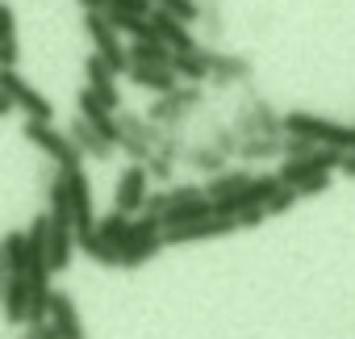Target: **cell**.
Returning a JSON list of instances; mask_svg holds the SVG:
<instances>
[{
  "mask_svg": "<svg viewBox=\"0 0 355 339\" xmlns=\"http://www.w3.org/2000/svg\"><path fill=\"white\" fill-rule=\"evenodd\" d=\"M284 134H297V138H309V142L334 147V151H355V126H343V122H330V117H318L305 109L284 113Z\"/></svg>",
  "mask_w": 355,
  "mask_h": 339,
  "instance_id": "1",
  "label": "cell"
},
{
  "mask_svg": "<svg viewBox=\"0 0 355 339\" xmlns=\"http://www.w3.org/2000/svg\"><path fill=\"white\" fill-rule=\"evenodd\" d=\"M21 134H26L42 155L55 159L59 172H80V167H84V151L71 142V134L55 130V122H34V117H26V130H21Z\"/></svg>",
  "mask_w": 355,
  "mask_h": 339,
  "instance_id": "2",
  "label": "cell"
},
{
  "mask_svg": "<svg viewBox=\"0 0 355 339\" xmlns=\"http://www.w3.org/2000/svg\"><path fill=\"white\" fill-rule=\"evenodd\" d=\"M205 105V92H201V84H180L175 92H167V97H159L155 105H150V122L155 126H163V130H180L197 109Z\"/></svg>",
  "mask_w": 355,
  "mask_h": 339,
  "instance_id": "3",
  "label": "cell"
},
{
  "mask_svg": "<svg viewBox=\"0 0 355 339\" xmlns=\"http://www.w3.org/2000/svg\"><path fill=\"white\" fill-rule=\"evenodd\" d=\"M84 30L92 38V51L113 67V76L130 72V47H121V34L113 30V22L105 13H84Z\"/></svg>",
  "mask_w": 355,
  "mask_h": 339,
  "instance_id": "4",
  "label": "cell"
},
{
  "mask_svg": "<svg viewBox=\"0 0 355 339\" xmlns=\"http://www.w3.org/2000/svg\"><path fill=\"white\" fill-rule=\"evenodd\" d=\"M338 159H343V151H334V147H313V151L301 155V159H284L276 176H280V185L297 189V185H305V181L318 176V172H338Z\"/></svg>",
  "mask_w": 355,
  "mask_h": 339,
  "instance_id": "5",
  "label": "cell"
},
{
  "mask_svg": "<svg viewBox=\"0 0 355 339\" xmlns=\"http://www.w3.org/2000/svg\"><path fill=\"white\" fill-rule=\"evenodd\" d=\"M0 88L13 97V105H17L26 117H34V122H55V105H51L34 84H26L21 72H0Z\"/></svg>",
  "mask_w": 355,
  "mask_h": 339,
  "instance_id": "6",
  "label": "cell"
},
{
  "mask_svg": "<svg viewBox=\"0 0 355 339\" xmlns=\"http://www.w3.org/2000/svg\"><path fill=\"white\" fill-rule=\"evenodd\" d=\"M146 197H150V172H146V163H130L125 172H121V181H117V189H113V206L121 214H142Z\"/></svg>",
  "mask_w": 355,
  "mask_h": 339,
  "instance_id": "7",
  "label": "cell"
},
{
  "mask_svg": "<svg viewBox=\"0 0 355 339\" xmlns=\"http://www.w3.org/2000/svg\"><path fill=\"white\" fill-rule=\"evenodd\" d=\"M76 105H80V117H84V122H88V126H92L96 134H105V138H109V142L117 147V138H121V126H117V113H113V109H109V105H105V101H101V97H96V92H92L88 84L80 88V97H76Z\"/></svg>",
  "mask_w": 355,
  "mask_h": 339,
  "instance_id": "8",
  "label": "cell"
},
{
  "mask_svg": "<svg viewBox=\"0 0 355 339\" xmlns=\"http://www.w3.org/2000/svg\"><path fill=\"white\" fill-rule=\"evenodd\" d=\"M51 214V210H46ZM76 222L67 218V214H51V251H46V264H51V272H63L67 264H71V256H76Z\"/></svg>",
  "mask_w": 355,
  "mask_h": 339,
  "instance_id": "9",
  "label": "cell"
},
{
  "mask_svg": "<svg viewBox=\"0 0 355 339\" xmlns=\"http://www.w3.org/2000/svg\"><path fill=\"white\" fill-rule=\"evenodd\" d=\"M239 222L234 218H205V222H193V226H180V231H163V243L167 247H180V243H201V239H226L234 235Z\"/></svg>",
  "mask_w": 355,
  "mask_h": 339,
  "instance_id": "10",
  "label": "cell"
},
{
  "mask_svg": "<svg viewBox=\"0 0 355 339\" xmlns=\"http://www.w3.org/2000/svg\"><path fill=\"white\" fill-rule=\"evenodd\" d=\"M150 26H155V38H159V42H167L175 55H189V51H197V47H201V42L189 34V26H184L180 17H171L167 9H155V13H150Z\"/></svg>",
  "mask_w": 355,
  "mask_h": 339,
  "instance_id": "11",
  "label": "cell"
},
{
  "mask_svg": "<svg viewBox=\"0 0 355 339\" xmlns=\"http://www.w3.org/2000/svg\"><path fill=\"white\" fill-rule=\"evenodd\" d=\"M209 51V80L218 84V88H230V84H247L251 80V59L247 55H226V51H214V47H205Z\"/></svg>",
  "mask_w": 355,
  "mask_h": 339,
  "instance_id": "12",
  "label": "cell"
},
{
  "mask_svg": "<svg viewBox=\"0 0 355 339\" xmlns=\"http://www.w3.org/2000/svg\"><path fill=\"white\" fill-rule=\"evenodd\" d=\"M84 76H88V88H92V92H96V97L117 113V109H121V97H117V84H113V67H109L96 51L84 59Z\"/></svg>",
  "mask_w": 355,
  "mask_h": 339,
  "instance_id": "13",
  "label": "cell"
},
{
  "mask_svg": "<svg viewBox=\"0 0 355 339\" xmlns=\"http://www.w3.org/2000/svg\"><path fill=\"white\" fill-rule=\"evenodd\" d=\"M51 322L59 326L63 339H84V322H80V310H76V297L55 289L51 293Z\"/></svg>",
  "mask_w": 355,
  "mask_h": 339,
  "instance_id": "14",
  "label": "cell"
},
{
  "mask_svg": "<svg viewBox=\"0 0 355 339\" xmlns=\"http://www.w3.org/2000/svg\"><path fill=\"white\" fill-rule=\"evenodd\" d=\"M0 314H5V322L9 326H21V322H30V276H9V289H5V297H0Z\"/></svg>",
  "mask_w": 355,
  "mask_h": 339,
  "instance_id": "15",
  "label": "cell"
},
{
  "mask_svg": "<svg viewBox=\"0 0 355 339\" xmlns=\"http://www.w3.org/2000/svg\"><path fill=\"white\" fill-rule=\"evenodd\" d=\"M67 134H71V142H76V147H80V151H84L88 159H96V163L113 159V151H117V147H113V142H109L105 134H96V130H92V126H88L84 117H76V122L67 126Z\"/></svg>",
  "mask_w": 355,
  "mask_h": 339,
  "instance_id": "16",
  "label": "cell"
},
{
  "mask_svg": "<svg viewBox=\"0 0 355 339\" xmlns=\"http://www.w3.org/2000/svg\"><path fill=\"white\" fill-rule=\"evenodd\" d=\"M125 76H130L138 88L155 92V97H167V92H175V88H180V76H175L171 67H130Z\"/></svg>",
  "mask_w": 355,
  "mask_h": 339,
  "instance_id": "17",
  "label": "cell"
},
{
  "mask_svg": "<svg viewBox=\"0 0 355 339\" xmlns=\"http://www.w3.org/2000/svg\"><path fill=\"white\" fill-rule=\"evenodd\" d=\"M175 51L159 38H142V42H130V67H171Z\"/></svg>",
  "mask_w": 355,
  "mask_h": 339,
  "instance_id": "18",
  "label": "cell"
},
{
  "mask_svg": "<svg viewBox=\"0 0 355 339\" xmlns=\"http://www.w3.org/2000/svg\"><path fill=\"white\" fill-rule=\"evenodd\" d=\"M171 72L180 76V84H205L214 72H209V51L205 47H197V51H189V55H175L171 59Z\"/></svg>",
  "mask_w": 355,
  "mask_h": 339,
  "instance_id": "19",
  "label": "cell"
},
{
  "mask_svg": "<svg viewBox=\"0 0 355 339\" xmlns=\"http://www.w3.org/2000/svg\"><path fill=\"white\" fill-rule=\"evenodd\" d=\"M76 243H80V251H84L92 264H101V268H121V247H113V243H109V239H101L96 231L76 235Z\"/></svg>",
  "mask_w": 355,
  "mask_h": 339,
  "instance_id": "20",
  "label": "cell"
},
{
  "mask_svg": "<svg viewBox=\"0 0 355 339\" xmlns=\"http://www.w3.org/2000/svg\"><path fill=\"white\" fill-rule=\"evenodd\" d=\"M226 159L230 155H222L214 142H197V147H189L184 155H180V163H189V167H197V172H226Z\"/></svg>",
  "mask_w": 355,
  "mask_h": 339,
  "instance_id": "21",
  "label": "cell"
},
{
  "mask_svg": "<svg viewBox=\"0 0 355 339\" xmlns=\"http://www.w3.org/2000/svg\"><path fill=\"white\" fill-rule=\"evenodd\" d=\"M251 181H255V172H247V167H239V172H218V176H209L205 193H209V201H222V197H234V193H243Z\"/></svg>",
  "mask_w": 355,
  "mask_h": 339,
  "instance_id": "22",
  "label": "cell"
},
{
  "mask_svg": "<svg viewBox=\"0 0 355 339\" xmlns=\"http://www.w3.org/2000/svg\"><path fill=\"white\" fill-rule=\"evenodd\" d=\"M214 218V201H193V206H171L163 214V231H180V226H193V222H205Z\"/></svg>",
  "mask_w": 355,
  "mask_h": 339,
  "instance_id": "23",
  "label": "cell"
},
{
  "mask_svg": "<svg viewBox=\"0 0 355 339\" xmlns=\"http://www.w3.org/2000/svg\"><path fill=\"white\" fill-rule=\"evenodd\" d=\"M105 17L113 22V30H117V34H130L134 42H142V38H155V26H150V17H138V13H121V9H109Z\"/></svg>",
  "mask_w": 355,
  "mask_h": 339,
  "instance_id": "24",
  "label": "cell"
},
{
  "mask_svg": "<svg viewBox=\"0 0 355 339\" xmlns=\"http://www.w3.org/2000/svg\"><path fill=\"white\" fill-rule=\"evenodd\" d=\"M0 243H5V256H9L13 276H26L30 272V239H26V231H9Z\"/></svg>",
  "mask_w": 355,
  "mask_h": 339,
  "instance_id": "25",
  "label": "cell"
},
{
  "mask_svg": "<svg viewBox=\"0 0 355 339\" xmlns=\"http://www.w3.org/2000/svg\"><path fill=\"white\" fill-rule=\"evenodd\" d=\"M163 247H167L163 235H155V239H138V243H125V247H121V268H142V264L155 260Z\"/></svg>",
  "mask_w": 355,
  "mask_h": 339,
  "instance_id": "26",
  "label": "cell"
},
{
  "mask_svg": "<svg viewBox=\"0 0 355 339\" xmlns=\"http://www.w3.org/2000/svg\"><path fill=\"white\" fill-rule=\"evenodd\" d=\"M276 155H284V138H243V147H239V159H247V163L276 159Z\"/></svg>",
  "mask_w": 355,
  "mask_h": 339,
  "instance_id": "27",
  "label": "cell"
},
{
  "mask_svg": "<svg viewBox=\"0 0 355 339\" xmlns=\"http://www.w3.org/2000/svg\"><path fill=\"white\" fill-rule=\"evenodd\" d=\"M46 206H51V214H67L71 218V185H67V172H55L46 181Z\"/></svg>",
  "mask_w": 355,
  "mask_h": 339,
  "instance_id": "28",
  "label": "cell"
},
{
  "mask_svg": "<svg viewBox=\"0 0 355 339\" xmlns=\"http://www.w3.org/2000/svg\"><path fill=\"white\" fill-rule=\"evenodd\" d=\"M130 214H121V210H113V214H105V218H96V235L101 239H109L113 247H121L125 243V235H130Z\"/></svg>",
  "mask_w": 355,
  "mask_h": 339,
  "instance_id": "29",
  "label": "cell"
},
{
  "mask_svg": "<svg viewBox=\"0 0 355 339\" xmlns=\"http://www.w3.org/2000/svg\"><path fill=\"white\" fill-rule=\"evenodd\" d=\"M209 142H214L222 155H239V147H243L239 130H234V126H222V122H214V130H209Z\"/></svg>",
  "mask_w": 355,
  "mask_h": 339,
  "instance_id": "30",
  "label": "cell"
},
{
  "mask_svg": "<svg viewBox=\"0 0 355 339\" xmlns=\"http://www.w3.org/2000/svg\"><path fill=\"white\" fill-rule=\"evenodd\" d=\"M167 201L171 206H193V201H209V193H205V185H171L167 189Z\"/></svg>",
  "mask_w": 355,
  "mask_h": 339,
  "instance_id": "31",
  "label": "cell"
},
{
  "mask_svg": "<svg viewBox=\"0 0 355 339\" xmlns=\"http://www.w3.org/2000/svg\"><path fill=\"white\" fill-rule=\"evenodd\" d=\"M297 201H301V193H297V189H288V185H280V189L268 197V206H263V210H268V218H276V214H288Z\"/></svg>",
  "mask_w": 355,
  "mask_h": 339,
  "instance_id": "32",
  "label": "cell"
},
{
  "mask_svg": "<svg viewBox=\"0 0 355 339\" xmlns=\"http://www.w3.org/2000/svg\"><path fill=\"white\" fill-rule=\"evenodd\" d=\"M159 9H167L171 17H180L184 26H193V22H201V5L197 0H163Z\"/></svg>",
  "mask_w": 355,
  "mask_h": 339,
  "instance_id": "33",
  "label": "cell"
},
{
  "mask_svg": "<svg viewBox=\"0 0 355 339\" xmlns=\"http://www.w3.org/2000/svg\"><path fill=\"white\" fill-rule=\"evenodd\" d=\"M21 59V42L17 38H0V72H13Z\"/></svg>",
  "mask_w": 355,
  "mask_h": 339,
  "instance_id": "34",
  "label": "cell"
},
{
  "mask_svg": "<svg viewBox=\"0 0 355 339\" xmlns=\"http://www.w3.org/2000/svg\"><path fill=\"white\" fill-rule=\"evenodd\" d=\"M330 185H334V172H318V176H309L305 185H297V193H301V197H318V193H326Z\"/></svg>",
  "mask_w": 355,
  "mask_h": 339,
  "instance_id": "35",
  "label": "cell"
},
{
  "mask_svg": "<svg viewBox=\"0 0 355 339\" xmlns=\"http://www.w3.org/2000/svg\"><path fill=\"white\" fill-rule=\"evenodd\" d=\"M171 167H175V159H167V155H159V151L146 159V172H150L155 181H171Z\"/></svg>",
  "mask_w": 355,
  "mask_h": 339,
  "instance_id": "36",
  "label": "cell"
},
{
  "mask_svg": "<svg viewBox=\"0 0 355 339\" xmlns=\"http://www.w3.org/2000/svg\"><path fill=\"white\" fill-rule=\"evenodd\" d=\"M318 142H309V138H297V134H284V159H301V155H309Z\"/></svg>",
  "mask_w": 355,
  "mask_h": 339,
  "instance_id": "37",
  "label": "cell"
},
{
  "mask_svg": "<svg viewBox=\"0 0 355 339\" xmlns=\"http://www.w3.org/2000/svg\"><path fill=\"white\" fill-rule=\"evenodd\" d=\"M109 9H121V13H138V17H150V13H155V5H150V0H113Z\"/></svg>",
  "mask_w": 355,
  "mask_h": 339,
  "instance_id": "38",
  "label": "cell"
},
{
  "mask_svg": "<svg viewBox=\"0 0 355 339\" xmlns=\"http://www.w3.org/2000/svg\"><path fill=\"white\" fill-rule=\"evenodd\" d=\"M201 17H205V26H209V38H218V34H222V17H218V5H214V0H205V5H201Z\"/></svg>",
  "mask_w": 355,
  "mask_h": 339,
  "instance_id": "39",
  "label": "cell"
},
{
  "mask_svg": "<svg viewBox=\"0 0 355 339\" xmlns=\"http://www.w3.org/2000/svg\"><path fill=\"white\" fill-rule=\"evenodd\" d=\"M167 206H171V201H167V189H163V193H150V197H146L142 214H155V218H163V214H167Z\"/></svg>",
  "mask_w": 355,
  "mask_h": 339,
  "instance_id": "40",
  "label": "cell"
},
{
  "mask_svg": "<svg viewBox=\"0 0 355 339\" xmlns=\"http://www.w3.org/2000/svg\"><path fill=\"white\" fill-rule=\"evenodd\" d=\"M13 30H17V17H13V9H9V5H0V38H17Z\"/></svg>",
  "mask_w": 355,
  "mask_h": 339,
  "instance_id": "41",
  "label": "cell"
},
{
  "mask_svg": "<svg viewBox=\"0 0 355 339\" xmlns=\"http://www.w3.org/2000/svg\"><path fill=\"white\" fill-rule=\"evenodd\" d=\"M26 339H63V335H59V326H55V322H42V326H30V331H26Z\"/></svg>",
  "mask_w": 355,
  "mask_h": 339,
  "instance_id": "42",
  "label": "cell"
},
{
  "mask_svg": "<svg viewBox=\"0 0 355 339\" xmlns=\"http://www.w3.org/2000/svg\"><path fill=\"white\" fill-rule=\"evenodd\" d=\"M9 276H13V268H9V256H5V243H0V297H5V289H9Z\"/></svg>",
  "mask_w": 355,
  "mask_h": 339,
  "instance_id": "43",
  "label": "cell"
},
{
  "mask_svg": "<svg viewBox=\"0 0 355 339\" xmlns=\"http://www.w3.org/2000/svg\"><path fill=\"white\" fill-rule=\"evenodd\" d=\"M76 5H80L84 13H109V5H113V0H76Z\"/></svg>",
  "mask_w": 355,
  "mask_h": 339,
  "instance_id": "44",
  "label": "cell"
},
{
  "mask_svg": "<svg viewBox=\"0 0 355 339\" xmlns=\"http://www.w3.org/2000/svg\"><path fill=\"white\" fill-rule=\"evenodd\" d=\"M338 172L355 181V151H343V159H338Z\"/></svg>",
  "mask_w": 355,
  "mask_h": 339,
  "instance_id": "45",
  "label": "cell"
},
{
  "mask_svg": "<svg viewBox=\"0 0 355 339\" xmlns=\"http://www.w3.org/2000/svg\"><path fill=\"white\" fill-rule=\"evenodd\" d=\"M13 109H17V105H13V97H9L5 88H0V117H5V113H13Z\"/></svg>",
  "mask_w": 355,
  "mask_h": 339,
  "instance_id": "46",
  "label": "cell"
},
{
  "mask_svg": "<svg viewBox=\"0 0 355 339\" xmlns=\"http://www.w3.org/2000/svg\"><path fill=\"white\" fill-rule=\"evenodd\" d=\"M150 5H155V9H159V5H163V0H150Z\"/></svg>",
  "mask_w": 355,
  "mask_h": 339,
  "instance_id": "47",
  "label": "cell"
}]
</instances>
